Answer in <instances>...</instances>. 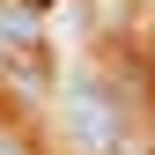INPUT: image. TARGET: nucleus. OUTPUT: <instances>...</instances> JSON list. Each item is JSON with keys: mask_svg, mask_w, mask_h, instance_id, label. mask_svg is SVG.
I'll list each match as a JSON object with an SVG mask.
<instances>
[{"mask_svg": "<svg viewBox=\"0 0 155 155\" xmlns=\"http://www.w3.org/2000/svg\"><path fill=\"white\" fill-rule=\"evenodd\" d=\"M67 126H74V140H81L89 155H118L126 148V111H118V96H111L104 81H74Z\"/></svg>", "mask_w": 155, "mask_h": 155, "instance_id": "obj_1", "label": "nucleus"}]
</instances>
